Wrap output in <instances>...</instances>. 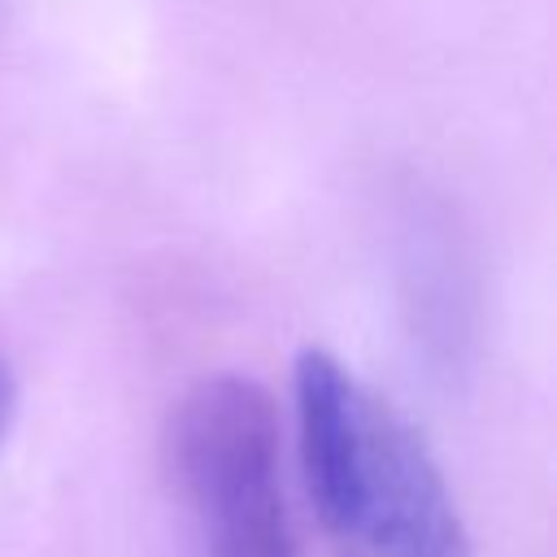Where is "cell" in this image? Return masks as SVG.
Returning a JSON list of instances; mask_svg holds the SVG:
<instances>
[{
  "mask_svg": "<svg viewBox=\"0 0 557 557\" xmlns=\"http://www.w3.org/2000/svg\"><path fill=\"white\" fill-rule=\"evenodd\" d=\"M296 453L331 557H470V535L422 431L335 352L292 374Z\"/></svg>",
  "mask_w": 557,
  "mask_h": 557,
  "instance_id": "6da1fadb",
  "label": "cell"
},
{
  "mask_svg": "<svg viewBox=\"0 0 557 557\" xmlns=\"http://www.w3.org/2000/svg\"><path fill=\"white\" fill-rule=\"evenodd\" d=\"M161 470L183 557H300L274 396L235 370L196 379L165 418Z\"/></svg>",
  "mask_w": 557,
  "mask_h": 557,
  "instance_id": "7a4b0ae2",
  "label": "cell"
},
{
  "mask_svg": "<svg viewBox=\"0 0 557 557\" xmlns=\"http://www.w3.org/2000/svg\"><path fill=\"white\" fill-rule=\"evenodd\" d=\"M13 418H17V374H13V361L0 348V448L13 431Z\"/></svg>",
  "mask_w": 557,
  "mask_h": 557,
  "instance_id": "3957f363",
  "label": "cell"
}]
</instances>
